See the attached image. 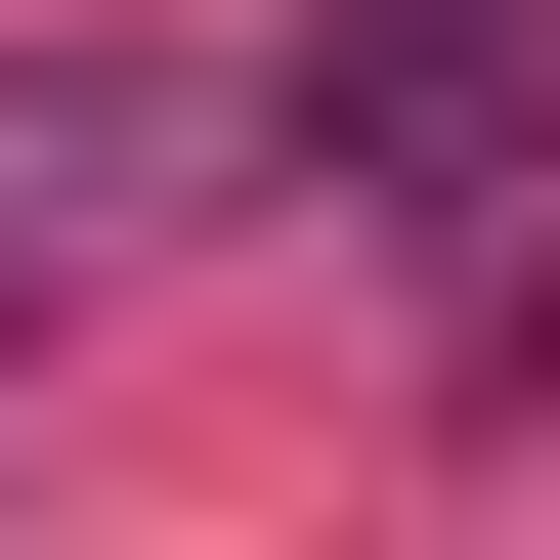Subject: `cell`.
<instances>
[{"label":"cell","instance_id":"cell-1","mask_svg":"<svg viewBox=\"0 0 560 560\" xmlns=\"http://www.w3.org/2000/svg\"><path fill=\"white\" fill-rule=\"evenodd\" d=\"M517 86H560V0H302L259 130L346 173V215H560V173H517Z\"/></svg>","mask_w":560,"mask_h":560},{"label":"cell","instance_id":"cell-2","mask_svg":"<svg viewBox=\"0 0 560 560\" xmlns=\"http://www.w3.org/2000/svg\"><path fill=\"white\" fill-rule=\"evenodd\" d=\"M130 173H215V86H173V44H44V86H0V215H130Z\"/></svg>","mask_w":560,"mask_h":560}]
</instances>
